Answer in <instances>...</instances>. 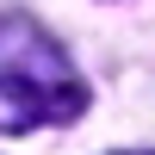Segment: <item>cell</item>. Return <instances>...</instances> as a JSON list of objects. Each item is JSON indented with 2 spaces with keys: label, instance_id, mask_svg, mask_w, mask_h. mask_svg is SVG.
<instances>
[{
  "label": "cell",
  "instance_id": "1",
  "mask_svg": "<svg viewBox=\"0 0 155 155\" xmlns=\"http://www.w3.org/2000/svg\"><path fill=\"white\" fill-rule=\"evenodd\" d=\"M87 106V87L62 74V62L50 68H12L0 74V130H37V124H62Z\"/></svg>",
  "mask_w": 155,
  "mask_h": 155
}]
</instances>
